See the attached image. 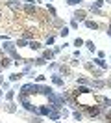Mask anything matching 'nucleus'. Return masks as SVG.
Masks as SVG:
<instances>
[{"instance_id": "obj_5", "label": "nucleus", "mask_w": 111, "mask_h": 123, "mask_svg": "<svg viewBox=\"0 0 111 123\" xmlns=\"http://www.w3.org/2000/svg\"><path fill=\"white\" fill-rule=\"evenodd\" d=\"M96 103H98V106L102 108V114L107 108H111V99L106 97V95H102V93H96Z\"/></svg>"}, {"instance_id": "obj_30", "label": "nucleus", "mask_w": 111, "mask_h": 123, "mask_svg": "<svg viewBox=\"0 0 111 123\" xmlns=\"http://www.w3.org/2000/svg\"><path fill=\"white\" fill-rule=\"evenodd\" d=\"M46 117H48L50 121H58V119H61V112H59V110H52Z\"/></svg>"}, {"instance_id": "obj_9", "label": "nucleus", "mask_w": 111, "mask_h": 123, "mask_svg": "<svg viewBox=\"0 0 111 123\" xmlns=\"http://www.w3.org/2000/svg\"><path fill=\"white\" fill-rule=\"evenodd\" d=\"M4 4H6L7 8L11 9V11H15V13L22 11V2H21V0H6Z\"/></svg>"}, {"instance_id": "obj_57", "label": "nucleus", "mask_w": 111, "mask_h": 123, "mask_svg": "<svg viewBox=\"0 0 111 123\" xmlns=\"http://www.w3.org/2000/svg\"><path fill=\"white\" fill-rule=\"evenodd\" d=\"M43 123H44V121H43Z\"/></svg>"}, {"instance_id": "obj_36", "label": "nucleus", "mask_w": 111, "mask_h": 123, "mask_svg": "<svg viewBox=\"0 0 111 123\" xmlns=\"http://www.w3.org/2000/svg\"><path fill=\"white\" fill-rule=\"evenodd\" d=\"M91 6L96 9H102L104 8V0H95V2H91Z\"/></svg>"}, {"instance_id": "obj_14", "label": "nucleus", "mask_w": 111, "mask_h": 123, "mask_svg": "<svg viewBox=\"0 0 111 123\" xmlns=\"http://www.w3.org/2000/svg\"><path fill=\"white\" fill-rule=\"evenodd\" d=\"M91 62L95 63L96 67H100V69H104V71H109V65H107V62L102 60V58H96V56H95V58H93Z\"/></svg>"}, {"instance_id": "obj_50", "label": "nucleus", "mask_w": 111, "mask_h": 123, "mask_svg": "<svg viewBox=\"0 0 111 123\" xmlns=\"http://www.w3.org/2000/svg\"><path fill=\"white\" fill-rule=\"evenodd\" d=\"M4 84V77H0V86Z\"/></svg>"}, {"instance_id": "obj_45", "label": "nucleus", "mask_w": 111, "mask_h": 123, "mask_svg": "<svg viewBox=\"0 0 111 123\" xmlns=\"http://www.w3.org/2000/svg\"><path fill=\"white\" fill-rule=\"evenodd\" d=\"M0 88H2V90H9V88H11V86H9V82H7V80H4V84L0 86Z\"/></svg>"}, {"instance_id": "obj_52", "label": "nucleus", "mask_w": 111, "mask_h": 123, "mask_svg": "<svg viewBox=\"0 0 111 123\" xmlns=\"http://www.w3.org/2000/svg\"><path fill=\"white\" fill-rule=\"evenodd\" d=\"M54 123H63V121H61V119H58V121H54Z\"/></svg>"}, {"instance_id": "obj_55", "label": "nucleus", "mask_w": 111, "mask_h": 123, "mask_svg": "<svg viewBox=\"0 0 111 123\" xmlns=\"http://www.w3.org/2000/svg\"><path fill=\"white\" fill-rule=\"evenodd\" d=\"M46 2H54V0H46Z\"/></svg>"}, {"instance_id": "obj_12", "label": "nucleus", "mask_w": 111, "mask_h": 123, "mask_svg": "<svg viewBox=\"0 0 111 123\" xmlns=\"http://www.w3.org/2000/svg\"><path fill=\"white\" fill-rule=\"evenodd\" d=\"M19 103H17V101H6V103H4V110H6L7 114H17V112H19Z\"/></svg>"}, {"instance_id": "obj_44", "label": "nucleus", "mask_w": 111, "mask_h": 123, "mask_svg": "<svg viewBox=\"0 0 111 123\" xmlns=\"http://www.w3.org/2000/svg\"><path fill=\"white\" fill-rule=\"evenodd\" d=\"M72 58H76V60H81V52H80V49H76L72 52Z\"/></svg>"}, {"instance_id": "obj_47", "label": "nucleus", "mask_w": 111, "mask_h": 123, "mask_svg": "<svg viewBox=\"0 0 111 123\" xmlns=\"http://www.w3.org/2000/svg\"><path fill=\"white\" fill-rule=\"evenodd\" d=\"M107 88H111V78H106V90Z\"/></svg>"}, {"instance_id": "obj_1", "label": "nucleus", "mask_w": 111, "mask_h": 123, "mask_svg": "<svg viewBox=\"0 0 111 123\" xmlns=\"http://www.w3.org/2000/svg\"><path fill=\"white\" fill-rule=\"evenodd\" d=\"M76 103H78V106L83 108V106H93V105H98L96 103V93H81V95H72Z\"/></svg>"}, {"instance_id": "obj_11", "label": "nucleus", "mask_w": 111, "mask_h": 123, "mask_svg": "<svg viewBox=\"0 0 111 123\" xmlns=\"http://www.w3.org/2000/svg\"><path fill=\"white\" fill-rule=\"evenodd\" d=\"M35 114L37 116H41V117H46V116L52 112V108H50V105H35Z\"/></svg>"}, {"instance_id": "obj_46", "label": "nucleus", "mask_w": 111, "mask_h": 123, "mask_svg": "<svg viewBox=\"0 0 111 123\" xmlns=\"http://www.w3.org/2000/svg\"><path fill=\"white\" fill-rule=\"evenodd\" d=\"M106 30H107V37H111V21L107 23V26H106Z\"/></svg>"}, {"instance_id": "obj_53", "label": "nucleus", "mask_w": 111, "mask_h": 123, "mask_svg": "<svg viewBox=\"0 0 111 123\" xmlns=\"http://www.w3.org/2000/svg\"><path fill=\"white\" fill-rule=\"evenodd\" d=\"M2 71H4V69H2V63H0V73H2Z\"/></svg>"}, {"instance_id": "obj_42", "label": "nucleus", "mask_w": 111, "mask_h": 123, "mask_svg": "<svg viewBox=\"0 0 111 123\" xmlns=\"http://www.w3.org/2000/svg\"><path fill=\"white\" fill-rule=\"evenodd\" d=\"M59 112H61V119H63V117H69V116H70V110H69V108H61V110H59Z\"/></svg>"}, {"instance_id": "obj_20", "label": "nucleus", "mask_w": 111, "mask_h": 123, "mask_svg": "<svg viewBox=\"0 0 111 123\" xmlns=\"http://www.w3.org/2000/svg\"><path fill=\"white\" fill-rule=\"evenodd\" d=\"M15 97H17V90H13V88L6 90V93H4V101H15Z\"/></svg>"}, {"instance_id": "obj_33", "label": "nucleus", "mask_w": 111, "mask_h": 123, "mask_svg": "<svg viewBox=\"0 0 111 123\" xmlns=\"http://www.w3.org/2000/svg\"><path fill=\"white\" fill-rule=\"evenodd\" d=\"M85 0H65V4L69 6V8H74V6H80V4H83Z\"/></svg>"}, {"instance_id": "obj_43", "label": "nucleus", "mask_w": 111, "mask_h": 123, "mask_svg": "<svg viewBox=\"0 0 111 123\" xmlns=\"http://www.w3.org/2000/svg\"><path fill=\"white\" fill-rule=\"evenodd\" d=\"M106 50H96V58H102V60H106Z\"/></svg>"}, {"instance_id": "obj_10", "label": "nucleus", "mask_w": 111, "mask_h": 123, "mask_svg": "<svg viewBox=\"0 0 111 123\" xmlns=\"http://www.w3.org/2000/svg\"><path fill=\"white\" fill-rule=\"evenodd\" d=\"M70 19H74V21H78V23H83L85 19H87V9H83V8H78L76 11L72 13V17Z\"/></svg>"}, {"instance_id": "obj_18", "label": "nucleus", "mask_w": 111, "mask_h": 123, "mask_svg": "<svg viewBox=\"0 0 111 123\" xmlns=\"http://www.w3.org/2000/svg\"><path fill=\"white\" fill-rule=\"evenodd\" d=\"M54 92V88L52 86H46V84H39V92H37V95H48V93H52Z\"/></svg>"}, {"instance_id": "obj_54", "label": "nucleus", "mask_w": 111, "mask_h": 123, "mask_svg": "<svg viewBox=\"0 0 111 123\" xmlns=\"http://www.w3.org/2000/svg\"><path fill=\"white\" fill-rule=\"evenodd\" d=\"M0 17H2V8H0Z\"/></svg>"}, {"instance_id": "obj_28", "label": "nucleus", "mask_w": 111, "mask_h": 123, "mask_svg": "<svg viewBox=\"0 0 111 123\" xmlns=\"http://www.w3.org/2000/svg\"><path fill=\"white\" fill-rule=\"evenodd\" d=\"M56 37H58V34H48L46 39H44V45H46V47H52L54 43H56Z\"/></svg>"}, {"instance_id": "obj_13", "label": "nucleus", "mask_w": 111, "mask_h": 123, "mask_svg": "<svg viewBox=\"0 0 111 123\" xmlns=\"http://www.w3.org/2000/svg\"><path fill=\"white\" fill-rule=\"evenodd\" d=\"M58 73H59V75H61L63 78H65V77H72V69L69 67V63H59Z\"/></svg>"}, {"instance_id": "obj_38", "label": "nucleus", "mask_w": 111, "mask_h": 123, "mask_svg": "<svg viewBox=\"0 0 111 123\" xmlns=\"http://www.w3.org/2000/svg\"><path fill=\"white\" fill-rule=\"evenodd\" d=\"M52 52H54V56H59V54L63 52V45H61V47H58V45L52 47Z\"/></svg>"}, {"instance_id": "obj_23", "label": "nucleus", "mask_w": 111, "mask_h": 123, "mask_svg": "<svg viewBox=\"0 0 111 123\" xmlns=\"http://www.w3.org/2000/svg\"><path fill=\"white\" fill-rule=\"evenodd\" d=\"M70 117H72L74 121H81L85 116H83V112H81L80 108H78V110H72V112H70Z\"/></svg>"}, {"instance_id": "obj_56", "label": "nucleus", "mask_w": 111, "mask_h": 123, "mask_svg": "<svg viewBox=\"0 0 111 123\" xmlns=\"http://www.w3.org/2000/svg\"><path fill=\"white\" fill-rule=\"evenodd\" d=\"M109 60H111V56H109Z\"/></svg>"}, {"instance_id": "obj_51", "label": "nucleus", "mask_w": 111, "mask_h": 123, "mask_svg": "<svg viewBox=\"0 0 111 123\" xmlns=\"http://www.w3.org/2000/svg\"><path fill=\"white\" fill-rule=\"evenodd\" d=\"M104 4H111V0H104Z\"/></svg>"}, {"instance_id": "obj_16", "label": "nucleus", "mask_w": 111, "mask_h": 123, "mask_svg": "<svg viewBox=\"0 0 111 123\" xmlns=\"http://www.w3.org/2000/svg\"><path fill=\"white\" fill-rule=\"evenodd\" d=\"M89 82H91V77H87V75H78L76 77V86H89Z\"/></svg>"}, {"instance_id": "obj_26", "label": "nucleus", "mask_w": 111, "mask_h": 123, "mask_svg": "<svg viewBox=\"0 0 111 123\" xmlns=\"http://www.w3.org/2000/svg\"><path fill=\"white\" fill-rule=\"evenodd\" d=\"M46 13L50 15V19H54V17H58V9L54 8L50 2H46Z\"/></svg>"}, {"instance_id": "obj_21", "label": "nucleus", "mask_w": 111, "mask_h": 123, "mask_svg": "<svg viewBox=\"0 0 111 123\" xmlns=\"http://www.w3.org/2000/svg\"><path fill=\"white\" fill-rule=\"evenodd\" d=\"M32 63H33V67H43V65H46L48 62L44 60L43 56H37V58H32Z\"/></svg>"}, {"instance_id": "obj_2", "label": "nucleus", "mask_w": 111, "mask_h": 123, "mask_svg": "<svg viewBox=\"0 0 111 123\" xmlns=\"http://www.w3.org/2000/svg\"><path fill=\"white\" fill-rule=\"evenodd\" d=\"M37 92H39V84L37 82H26V84H22L19 88V93L24 95V97H33V95H37Z\"/></svg>"}, {"instance_id": "obj_31", "label": "nucleus", "mask_w": 111, "mask_h": 123, "mask_svg": "<svg viewBox=\"0 0 111 123\" xmlns=\"http://www.w3.org/2000/svg\"><path fill=\"white\" fill-rule=\"evenodd\" d=\"M33 36H35V30H26V32H22V34H21V37L26 39V41H32Z\"/></svg>"}, {"instance_id": "obj_3", "label": "nucleus", "mask_w": 111, "mask_h": 123, "mask_svg": "<svg viewBox=\"0 0 111 123\" xmlns=\"http://www.w3.org/2000/svg\"><path fill=\"white\" fill-rule=\"evenodd\" d=\"M81 65L91 73V78H104V75H106V71L100 69V67H96L93 62H81Z\"/></svg>"}, {"instance_id": "obj_6", "label": "nucleus", "mask_w": 111, "mask_h": 123, "mask_svg": "<svg viewBox=\"0 0 111 123\" xmlns=\"http://www.w3.org/2000/svg\"><path fill=\"white\" fill-rule=\"evenodd\" d=\"M89 88L93 92H100V90H106V78H91L89 82Z\"/></svg>"}, {"instance_id": "obj_19", "label": "nucleus", "mask_w": 111, "mask_h": 123, "mask_svg": "<svg viewBox=\"0 0 111 123\" xmlns=\"http://www.w3.org/2000/svg\"><path fill=\"white\" fill-rule=\"evenodd\" d=\"M28 49L30 50H41V49H43V43L37 41V39H32V41H28Z\"/></svg>"}, {"instance_id": "obj_22", "label": "nucleus", "mask_w": 111, "mask_h": 123, "mask_svg": "<svg viewBox=\"0 0 111 123\" xmlns=\"http://www.w3.org/2000/svg\"><path fill=\"white\" fill-rule=\"evenodd\" d=\"M24 77V73H22V71H17V73H11V75H9V78H7V80H9V82H19V80H21V78Z\"/></svg>"}, {"instance_id": "obj_34", "label": "nucleus", "mask_w": 111, "mask_h": 123, "mask_svg": "<svg viewBox=\"0 0 111 123\" xmlns=\"http://www.w3.org/2000/svg\"><path fill=\"white\" fill-rule=\"evenodd\" d=\"M80 65H81V62H78L76 58H72V56H70V60H69V67L72 69V67H80Z\"/></svg>"}, {"instance_id": "obj_40", "label": "nucleus", "mask_w": 111, "mask_h": 123, "mask_svg": "<svg viewBox=\"0 0 111 123\" xmlns=\"http://www.w3.org/2000/svg\"><path fill=\"white\" fill-rule=\"evenodd\" d=\"M44 80H46V75H35V82L37 84H44Z\"/></svg>"}, {"instance_id": "obj_48", "label": "nucleus", "mask_w": 111, "mask_h": 123, "mask_svg": "<svg viewBox=\"0 0 111 123\" xmlns=\"http://www.w3.org/2000/svg\"><path fill=\"white\" fill-rule=\"evenodd\" d=\"M22 4H35V0H21Z\"/></svg>"}, {"instance_id": "obj_15", "label": "nucleus", "mask_w": 111, "mask_h": 123, "mask_svg": "<svg viewBox=\"0 0 111 123\" xmlns=\"http://www.w3.org/2000/svg\"><path fill=\"white\" fill-rule=\"evenodd\" d=\"M83 26H85L87 30H100V24L96 23V21H93V19H85V21H83Z\"/></svg>"}, {"instance_id": "obj_24", "label": "nucleus", "mask_w": 111, "mask_h": 123, "mask_svg": "<svg viewBox=\"0 0 111 123\" xmlns=\"http://www.w3.org/2000/svg\"><path fill=\"white\" fill-rule=\"evenodd\" d=\"M83 47H87V50L89 52H93V54H96V45H95V41H91V39H85V43H83Z\"/></svg>"}, {"instance_id": "obj_39", "label": "nucleus", "mask_w": 111, "mask_h": 123, "mask_svg": "<svg viewBox=\"0 0 111 123\" xmlns=\"http://www.w3.org/2000/svg\"><path fill=\"white\" fill-rule=\"evenodd\" d=\"M83 43H85V39H81V37H76V39H74V43H72V45L80 49V47H83Z\"/></svg>"}, {"instance_id": "obj_37", "label": "nucleus", "mask_w": 111, "mask_h": 123, "mask_svg": "<svg viewBox=\"0 0 111 123\" xmlns=\"http://www.w3.org/2000/svg\"><path fill=\"white\" fill-rule=\"evenodd\" d=\"M58 67H59V62H50L48 63V71H52V73L58 71Z\"/></svg>"}, {"instance_id": "obj_7", "label": "nucleus", "mask_w": 111, "mask_h": 123, "mask_svg": "<svg viewBox=\"0 0 111 123\" xmlns=\"http://www.w3.org/2000/svg\"><path fill=\"white\" fill-rule=\"evenodd\" d=\"M50 82H52V86H56V88H65V78L61 77L58 71H54L50 75Z\"/></svg>"}, {"instance_id": "obj_4", "label": "nucleus", "mask_w": 111, "mask_h": 123, "mask_svg": "<svg viewBox=\"0 0 111 123\" xmlns=\"http://www.w3.org/2000/svg\"><path fill=\"white\" fill-rule=\"evenodd\" d=\"M80 110L83 112V116H87V117H91V119H95V117H102V108L98 106V105L83 106V108H80Z\"/></svg>"}, {"instance_id": "obj_29", "label": "nucleus", "mask_w": 111, "mask_h": 123, "mask_svg": "<svg viewBox=\"0 0 111 123\" xmlns=\"http://www.w3.org/2000/svg\"><path fill=\"white\" fill-rule=\"evenodd\" d=\"M15 47H17V50H19V49H28V41L19 37V39H15Z\"/></svg>"}, {"instance_id": "obj_41", "label": "nucleus", "mask_w": 111, "mask_h": 123, "mask_svg": "<svg viewBox=\"0 0 111 123\" xmlns=\"http://www.w3.org/2000/svg\"><path fill=\"white\" fill-rule=\"evenodd\" d=\"M78 26H80V23H78V21H74V19H70V24H69V28H70V30H78Z\"/></svg>"}, {"instance_id": "obj_25", "label": "nucleus", "mask_w": 111, "mask_h": 123, "mask_svg": "<svg viewBox=\"0 0 111 123\" xmlns=\"http://www.w3.org/2000/svg\"><path fill=\"white\" fill-rule=\"evenodd\" d=\"M0 63H2V69H7V67H9L11 63H13V60H11L9 56H6V54H4V56L0 58Z\"/></svg>"}, {"instance_id": "obj_49", "label": "nucleus", "mask_w": 111, "mask_h": 123, "mask_svg": "<svg viewBox=\"0 0 111 123\" xmlns=\"http://www.w3.org/2000/svg\"><path fill=\"white\" fill-rule=\"evenodd\" d=\"M4 93H6V92H4V90H2V88H0V99H2V97H4Z\"/></svg>"}, {"instance_id": "obj_8", "label": "nucleus", "mask_w": 111, "mask_h": 123, "mask_svg": "<svg viewBox=\"0 0 111 123\" xmlns=\"http://www.w3.org/2000/svg\"><path fill=\"white\" fill-rule=\"evenodd\" d=\"M22 13H26L30 17H37V13H39L37 4H22Z\"/></svg>"}, {"instance_id": "obj_17", "label": "nucleus", "mask_w": 111, "mask_h": 123, "mask_svg": "<svg viewBox=\"0 0 111 123\" xmlns=\"http://www.w3.org/2000/svg\"><path fill=\"white\" fill-rule=\"evenodd\" d=\"M41 56H43V58H44L46 62H52L54 58H56V56H54V52H52V49H50V47L43 49V50H41Z\"/></svg>"}, {"instance_id": "obj_32", "label": "nucleus", "mask_w": 111, "mask_h": 123, "mask_svg": "<svg viewBox=\"0 0 111 123\" xmlns=\"http://www.w3.org/2000/svg\"><path fill=\"white\" fill-rule=\"evenodd\" d=\"M69 34H70V28H69L67 24L63 26V28H59V30H58V36H59V37H69Z\"/></svg>"}, {"instance_id": "obj_35", "label": "nucleus", "mask_w": 111, "mask_h": 123, "mask_svg": "<svg viewBox=\"0 0 111 123\" xmlns=\"http://www.w3.org/2000/svg\"><path fill=\"white\" fill-rule=\"evenodd\" d=\"M28 123H43V117H41V116H37V114H32V117H30Z\"/></svg>"}, {"instance_id": "obj_27", "label": "nucleus", "mask_w": 111, "mask_h": 123, "mask_svg": "<svg viewBox=\"0 0 111 123\" xmlns=\"http://www.w3.org/2000/svg\"><path fill=\"white\" fill-rule=\"evenodd\" d=\"M50 26H54V28H63V26H65V23H63V19L54 17V19L50 21Z\"/></svg>"}]
</instances>
